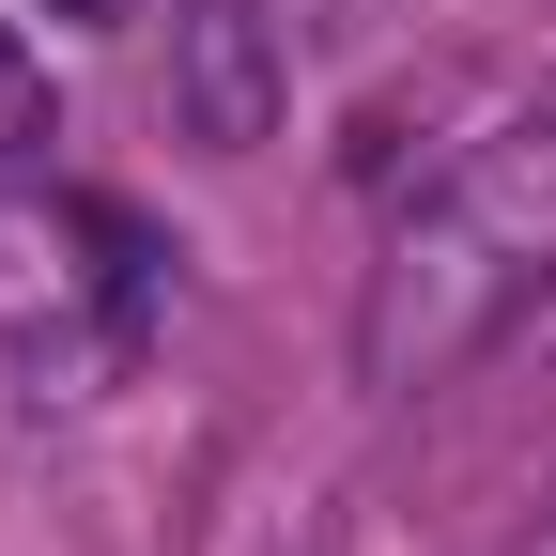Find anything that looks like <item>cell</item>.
<instances>
[{
    "label": "cell",
    "mask_w": 556,
    "mask_h": 556,
    "mask_svg": "<svg viewBox=\"0 0 556 556\" xmlns=\"http://www.w3.org/2000/svg\"><path fill=\"white\" fill-rule=\"evenodd\" d=\"M541 278H556V109H510L495 139H464V170L387 232L371 309H356V371L371 387L464 371Z\"/></svg>",
    "instance_id": "1"
},
{
    "label": "cell",
    "mask_w": 556,
    "mask_h": 556,
    "mask_svg": "<svg viewBox=\"0 0 556 556\" xmlns=\"http://www.w3.org/2000/svg\"><path fill=\"white\" fill-rule=\"evenodd\" d=\"M170 248L93 186H0V387L16 402H109L155 356Z\"/></svg>",
    "instance_id": "2"
},
{
    "label": "cell",
    "mask_w": 556,
    "mask_h": 556,
    "mask_svg": "<svg viewBox=\"0 0 556 556\" xmlns=\"http://www.w3.org/2000/svg\"><path fill=\"white\" fill-rule=\"evenodd\" d=\"M170 124L201 155H263L278 139V31H263V0H170Z\"/></svg>",
    "instance_id": "3"
},
{
    "label": "cell",
    "mask_w": 556,
    "mask_h": 556,
    "mask_svg": "<svg viewBox=\"0 0 556 556\" xmlns=\"http://www.w3.org/2000/svg\"><path fill=\"white\" fill-rule=\"evenodd\" d=\"M31 139H47V62L0 31V155H31Z\"/></svg>",
    "instance_id": "4"
},
{
    "label": "cell",
    "mask_w": 556,
    "mask_h": 556,
    "mask_svg": "<svg viewBox=\"0 0 556 556\" xmlns=\"http://www.w3.org/2000/svg\"><path fill=\"white\" fill-rule=\"evenodd\" d=\"M78 16H109V0H78Z\"/></svg>",
    "instance_id": "5"
}]
</instances>
